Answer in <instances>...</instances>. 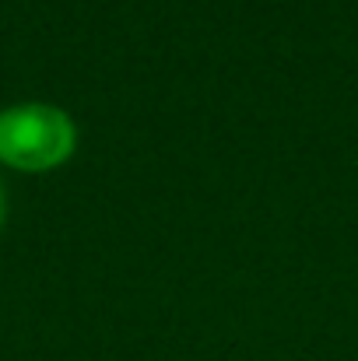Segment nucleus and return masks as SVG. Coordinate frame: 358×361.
I'll return each mask as SVG.
<instances>
[{"mask_svg":"<svg viewBox=\"0 0 358 361\" xmlns=\"http://www.w3.org/2000/svg\"><path fill=\"white\" fill-rule=\"evenodd\" d=\"M74 140H78L74 123L56 106L28 102L0 113V161L14 169L46 172L71 158Z\"/></svg>","mask_w":358,"mask_h":361,"instance_id":"nucleus-1","label":"nucleus"},{"mask_svg":"<svg viewBox=\"0 0 358 361\" xmlns=\"http://www.w3.org/2000/svg\"><path fill=\"white\" fill-rule=\"evenodd\" d=\"M0 221H4V186H0Z\"/></svg>","mask_w":358,"mask_h":361,"instance_id":"nucleus-2","label":"nucleus"}]
</instances>
